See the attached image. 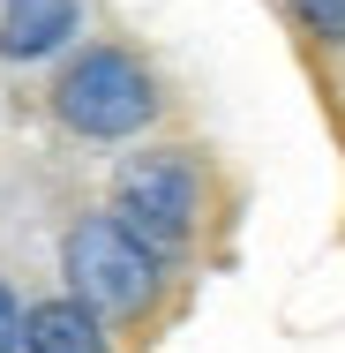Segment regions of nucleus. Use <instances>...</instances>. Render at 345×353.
Masks as SVG:
<instances>
[{
    "instance_id": "nucleus-6",
    "label": "nucleus",
    "mask_w": 345,
    "mask_h": 353,
    "mask_svg": "<svg viewBox=\"0 0 345 353\" xmlns=\"http://www.w3.org/2000/svg\"><path fill=\"white\" fill-rule=\"evenodd\" d=\"M293 8H300V23H308L315 38H331V46L345 38V0H293Z\"/></svg>"
},
{
    "instance_id": "nucleus-1",
    "label": "nucleus",
    "mask_w": 345,
    "mask_h": 353,
    "mask_svg": "<svg viewBox=\"0 0 345 353\" xmlns=\"http://www.w3.org/2000/svg\"><path fill=\"white\" fill-rule=\"evenodd\" d=\"M53 105H61V121H68L75 136L121 143V136H136V128H150V113H158V83H150V68H143L136 53L98 46V53H83V61L61 75Z\"/></svg>"
},
{
    "instance_id": "nucleus-2",
    "label": "nucleus",
    "mask_w": 345,
    "mask_h": 353,
    "mask_svg": "<svg viewBox=\"0 0 345 353\" xmlns=\"http://www.w3.org/2000/svg\"><path fill=\"white\" fill-rule=\"evenodd\" d=\"M68 279L75 301H90L98 316H143L158 293V248L121 218H83L68 233Z\"/></svg>"
},
{
    "instance_id": "nucleus-4",
    "label": "nucleus",
    "mask_w": 345,
    "mask_h": 353,
    "mask_svg": "<svg viewBox=\"0 0 345 353\" xmlns=\"http://www.w3.org/2000/svg\"><path fill=\"white\" fill-rule=\"evenodd\" d=\"M75 30V0H0V53L8 61H45Z\"/></svg>"
},
{
    "instance_id": "nucleus-3",
    "label": "nucleus",
    "mask_w": 345,
    "mask_h": 353,
    "mask_svg": "<svg viewBox=\"0 0 345 353\" xmlns=\"http://www.w3.org/2000/svg\"><path fill=\"white\" fill-rule=\"evenodd\" d=\"M113 218L150 248H180L196 233V165L180 150H143L113 181Z\"/></svg>"
},
{
    "instance_id": "nucleus-5",
    "label": "nucleus",
    "mask_w": 345,
    "mask_h": 353,
    "mask_svg": "<svg viewBox=\"0 0 345 353\" xmlns=\"http://www.w3.org/2000/svg\"><path fill=\"white\" fill-rule=\"evenodd\" d=\"M23 353H105L90 301H38L23 316Z\"/></svg>"
},
{
    "instance_id": "nucleus-7",
    "label": "nucleus",
    "mask_w": 345,
    "mask_h": 353,
    "mask_svg": "<svg viewBox=\"0 0 345 353\" xmlns=\"http://www.w3.org/2000/svg\"><path fill=\"white\" fill-rule=\"evenodd\" d=\"M23 346V308H15V293L0 285V353H15Z\"/></svg>"
}]
</instances>
